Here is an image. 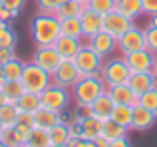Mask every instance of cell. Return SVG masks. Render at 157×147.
Returning <instances> with one entry per match:
<instances>
[{
	"label": "cell",
	"mask_w": 157,
	"mask_h": 147,
	"mask_svg": "<svg viewBox=\"0 0 157 147\" xmlns=\"http://www.w3.org/2000/svg\"><path fill=\"white\" fill-rule=\"evenodd\" d=\"M60 30H62V36H72V38H80V40L84 38L80 16L78 18H62L60 20Z\"/></svg>",
	"instance_id": "cell-26"
},
{
	"label": "cell",
	"mask_w": 157,
	"mask_h": 147,
	"mask_svg": "<svg viewBox=\"0 0 157 147\" xmlns=\"http://www.w3.org/2000/svg\"><path fill=\"white\" fill-rule=\"evenodd\" d=\"M143 48H145V32H143V28L131 26L121 38H117V50L123 56L131 54V52H137V50H143Z\"/></svg>",
	"instance_id": "cell-8"
},
{
	"label": "cell",
	"mask_w": 157,
	"mask_h": 147,
	"mask_svg": "<svg viewBox=\"0 0 157 147\" xmlns=\"http://www.w3.org/2000/svg\"><path fill=\"white\" fill-rule=\"evenodd\" d=\"M115 10L121 12L127 18L135 20L139 14H143V4L141 0H115Z\"/></svg>",
	"instance_id": "cell-23"
},
{
	"label": "cell",
	"mask_w": 157,
	"mask_h": 147,
	"mask_svg": "<svg viewBox=\"0 0 157 147\" xmlns=\"http://www.w3.org/2000/svg\"><path fill=\"white\" fill-rule=\"evenodd\" d=\"M107 93L113 100V104H125V105H135L139 104V96H135L133 89L127 84H117V85H109Z\"/></svg>",
	"instance_id": "cell-17"
},
{
	"label": "cell",
	"mask_w": 157,
	"mask_h": 147,
	"mask_svg": "<svg viewBox=\"0 0 157 147\" xmlns=\"http://www.w3.org/2000/svg\"><path fill=\"white\" fill-rule=\"evenodd\" d=\"M131 26H133V20L123 16L121 12H117V10H111L104 16V32L111 34L113 38H121Z\"/></svg>",
	"instance_id": "cell-9"
},
{
	"label": "cell",
	"mask_w": 157,
	"mask_h": 147,
	"mask_svg": "<svg viewBox=\"0 0 157 147\" xmlns=\"http://www.w3.org/2000/svg\"><path fill=\"white\" fill-rule=\"evenodd\" d=\"M153 74H157V56H155V66H153Z\"/></svg>",
	"instance_id": "cell-48"
},
{
	"label": "cell",
	"mask_w": 157,
	"mask_h": 147,
	"mask_svg": "<svg viewBox=\"0 0 157 147\" xmlns=\"http://www.w3.org/2000/svg\"><path fill=\"white\" fill-rule=\"evenodd\" d=\"M68 147H88V139H82V137H72L68 141Z\"/></svg>",
	"instance_id": "cell-43"
},
{
	"label": "cell",
	"mask_w": 157,
	"mask_h": 147,
	"mask_svg": "<svg viewBox=\"0 0 157 147\" xmlns=\"http://www.w3.org/2000/svg\"><path fill=\"white\" fill-rule=\"evenodd\" d=\"M62 2H64V0H62Z\"/></svg>",
	"instance_id": "cell-54"
},
{
	"label": "cell",
	"mask_w": 157,
	"mask_h": 147,
	"mask_svg": "<svg viewBox=\"0 0 157 147\" xmlns=\"http://www.w3.org/2000/svg\"><path fill=\"white\" fill-rule=\"evenodd\" d=\"M139 105H143V107H147L149 111L157 113V88H151V89H147L145 93H141V96H139Z\"/></svg>",
	"instance_id": "cell-35"
},
{
	"label": "cell",
	"mask_w": 157,
	"mask_h": 147,
	"mask_svg": "<svg viewBox=\"0 0 157 147\" xmlns=\"http://www.w3.org/2000/svg\"><path fill=\"white\" fill-rule=\"evenodd\" d=\"M18 107H16V104H4L2 107H0V123H2V127H14L16 121H18Z\"/></svg>",
	"instance_id": "cell-28"
},
{
	"label": "cell",
	"mask_w": 157,
	"mask_h": 147,
	"mask_svg": "<svg viewBox=\"0 0 157 147\" xmlns=\"http://www.w3.org/2000/svg\"><path fill=\"white\" fill-rule=\"evenodd\" d=\"M157 119V113L149 111L147 107L135 104L133 105V115H131V129H137V131H145V129L153 127Z\"/></svg>",
	"instance_id": "cell-14"
},
{
	"label": "cell",
	"mask_w": 157,
	"mask_h": 147,
	"mask_svg": "<svg viewBox=\"0 0 157 147\" xmlns=\"http://www.w3.org/2000/svg\"><path fill=\"white\" fill-rule=\"evenodd\" d=\"M84 46L80 38H72V36H60L54 44V48L58 50V54L62 56V60H74L80 52V48Z\"/></svg>",
	"instance_id": "cell-15"
},
{
	"label": "cell",
	"mask_w": 157,
	"mask_h": 147,
	"mask_svg": "<svg viewBox=\"0 0 157 147\" xmlns=\"http://www.w3.org/2000/svg\"><path fill=\"white\" fill-rule=\"evenodd\" d=\"M16 58V52L14 48H0V64H6L10 60Z\"/></svg>",
	"instance_id": "cell-39"
},
{
	"label": "cell",
	"mask_w": 157,
	"mask_h": 147,
	"mask_svg": "<svg viewBox=\"0 0 157 147\" xmlns=\"http://www.w3.org/2000/svg\"><path fill=\"white\" fill-rule=\"evenodd\" d=\"M48 133H50V143H54V145H68V141L72 139V135H70V125L64 123V121L54 125Z\"/></svg>",
	"instance_id": "cell-27"
},
{
	"label": "cell",
	"mask_w": 157,
	"mask_h": 147,
	"mask_svg": "<svg viewBox=\"0 0 157 147\" xmlns=\"http://www.w3.org/2000/svg\"><path fill=\"white\" fill-rule=\"evenodd\" d=\"M141 4H143V14L149 16L157 14V0H141Z\"/></svg>",
	"instance_id": "cell-40"
},
{
	"label": "cell",
	"mask_w": 157,
	"mask_h": 147,
	"mask_svg": "<svg viewBox=\"0 0 157 147\" xmlns=\"http://www.w3.org/2000/svg\"><path fill=\"white\" fill-rule=\"evenodd\" d=\"M16 32L12 30L10 24L2 22V26H0V48H14L16 46Z\"/></svg>",
	"instance_id": "cell-33"
},
{
	"label": "cell",
	"mask_w": 157,
	"mask_h": 147,
	"mask_svg": "<svg viewBox=\"0 0 157 147\" xmlns=\"http://www.w3.org/2000/svg\"><path fill=\"white\" fill-rule=\"evenodd\" d=\"M109 147H131V141L127 139V135H125V137H119V139L109 141Z\"/></svg>",
	"instance_id": "cell-42"
},
{
	"label": "cell",
	"mask_w": 157,
	"mask_h": 147,
	"mask_svg": "<svg viewBox=\"0 0 157 147\" xmlns=\"http://www.w3.org/2000/svg\"><path fill=\"white\" fill-rule=\"evenodd\" d=\"M50 143V133L46 129H40V127H32L30 135L26 139V147H48Z\"/></svg>",
	"instance_id": "cell-29"
},
{
	"label": "cell",
	"mask_w": 157,
	"mask_h": 147,
	"mask_svg": "<svg viewBox=\"0 0 157 147\" xmlns=\"http://www.w3.org/2000/svg\"><path fill=\"white\" fill-rule=\"evenodd\" d=\"M123 58H125V62H127V66H129L131 72H153L155 54H151L147 48L131 52V54H125Z\"/></svg>",
	"instance_id": "cell-11"
},
{
	"label": "cell",
	"mask_w": 157,
	"mask_h": 147,
	"mask_svg": "<svg viewBox=\"0 0 157 147\" xmlns=\"http://www.w3.org/2000/svg\"><path fill=\"white\" fill-rule=\"evenodd\" d=\"M2 129H4V127H2V123H0V133H2Z\"/></svg>",
	"instance_id": "cell-52"
},
{
	"label": "cell",
	"mask_w": 157,
	"mask_h": 147,
	"mask_svg": "<svg viewBox=\"0 0 157 147\" xmlns=\"http://www.w3.org/2000/svg\"><path fill=\"white\" fill-rule=\"evenodd\" d=\"M60 121H62L60 113L52 111V109H48V107H40L38 111L34 113V127L46 129V131H50L54 125H58Z\"/></svg>",
	"instance_id": "cell-19"
},
{
	"label": "cell",
	"mask_w": 157,
	"mask_h": 147,
	"mask_svg": "<svg viewBox=\"0 0 157 147\" xmlns=\"http://www.w3.org/2000/svg\"><path fill=\"white\" fill-rule=\"evenodd\" d=\"M16 107H18V111H24V113H36L40 107H42L40 93L24 92L22 96H20V100L16 101Z\"/></svg>",
	"instance_id": "cell-21"
},
{
	"label": "cell",
	"mask_w": 157,
	"mask_h": 147,
	"mask_svg": "<svg viewBox=\"0 0 157 147\" xmlns=\"http://www.w3.org/2000/svg\"><path fill=\"white\" fill-rule=\"evenodd\" d=\"M0 143H4L6 147H24L26 141L20 137V133L14 127H4L0 133Z\"/></svg>",
	"instance_id": "cell-32"
},
{
	"label": "cell",
	"mask_w": 157,
	"mask_h": 147,
	"mask_svg": "<svg viewBox=\"0 0 157 147\" xmlns=\"http://www.w3.org/2000/svg\"><path fill=\"white\" fill-rule=\"evenodd\" d=\"M36 4H38V10L42 14H56L62 0H36Z\"/></svg>",
	"instance_id": "cell-37"
},
{
	"label": "cell",
	"mask_w": 157,
	"mask_h": 147,
	"mask_svg": "<svg viewBox=\"0 0 157 147\" xmlns=\"http://www.w3.org/2000/svg\"><path fill=\"white\" fill-rule=\"evenodd\" d=\"M131 115H133V105L125 104H115L113 111H111V119L127 129H131Z\"/></svg>",
	"instance_id": "cell-25"
},
{
	"label": "cell",
	"mask_w": 157,
	"mask_h": 147,
	"mask_svg": "<svg viewBox=\"0 0 157 147\" xmlns=\"http://www.w3.org/2000/svg\"><path fill=\"white\" fill-rule=\"evenodd\" d=\"M88 44H90V46H92L104 60L117 50V38H113L111 34H107V32H104V30L98 32L94 38H90Z\"/></svg>",
	"instance_id": "cell-13"
},
{
	"label": "cell",
	"mask_w": 157,
	"mask_h": 147,
	"mask_svg": "<svg viewBox=\"0 0 157 147\" xmlns=\"http://www.w3.org/2000/svg\"><path fill=\"white\" fill-rule=\"evenodd\" d=\"M88 147H98V143L96 141H88Z\"/></svg>",
	"instance_id": "cell-47"
},
{
	"label": "cell",
	"mask_w": 157,
	"mask_h": 147,
	"mask_svg": "<svg viewBox=\"0 0 157 147\" xmlns=\"http://www.w3.org/2000/svg\"><path fill=\"white\" fill-rule=\"evenodd\" d=\"M0 26H2V20H0Z\"/></svg>",
	"instance_id": "cell-53"
},
{
	"label": "cell",
	"mask_w": 157,
	"mask_h": 147,
	"mask_svg": "<svg viewBox=\"0 0 157 147\" xmlns=\"http://www.w3.org/2000/svg\"><path fill=\"white\" fill-rule=\"evenodd\" d=\"M70 97L72 93L68 92V88H62L58 84H50L42 93H40V100H42V107H48L52 111H66L70 104Z\"/></svg>",
	"instance_id": "cell-6"
},
{
	"label": "cell",
	"mask_w": 157,
	"mask_h": 147,
	"mask_svg": "<svg viewBox=\"0 0 157 147\" xmlns=\"http://www.w3.org/2000/svg\"><path fill=\"white\" fill-rule=\"evenodd\" d=\"M6 104V97H4V93H2V89H0V107Z\"/></svg>",
	"instance_id": "cell-45"
},
{
	"label": "cell",
	"mask_w": 157,
	"mask_h": 147,
	"mask_svg": "<svg viewBox=\"0 0 157 147\" xmlns=\"http://www.w3.org/2000/svg\"><path fill=\"white\" fill-rule=\"evenodd\" d=\"M84 8H86V4L78 2V0H64V2L58 6L56 16L60 20L62 18H78V16L84 12Z\"/></svg>",
	"instance_id": "cell-24"
},
{
	"label": "cell",
	"mask_w": 157,
	"mask_h": 147,
	"mask_svg": "<svg viewBox=\"0 0 157 147\" xmlns=\"http://www.w3.org/2000/svg\"><path fill=\"white\" fill-rule=\"evenodd\" d=\"M0 89H2V93H4L8 104H16V101L20 100V96L26 92L20 80H4V84L0 85Z\"/></svg>",
	"instance_id": "cell-22"
},
{
	"label": "cell",
	"mask_w": 157,
	"mask_h": 147,
	"mask_svg": "<svg viewBox=\"0 0 157 147\" xmlns=\"http://www.w3.org/2000/svg\"><path fill=\"white\" fill-rule=\"evenodd\" d=\"M78 123H80L82 139L94 141L104 131V119H100L98 115H90V117H84V119H78Z\"/></svg>",
	"instance_id": "cell-16"
},
{
	"label": "cell",
	"mask_w": 157,
	"mask_h": 147,
	"mask_svg": "<svg viewBox=\"0 0 157 147\" xmlns=\"http://www.w3.org/2000/svg\"><path fill=\"white\" fill-rule=\"evenodd\" d=\"M100 76L105 81V85L109 88V85H117V84H127L131 70L127 66L125 58H109V60H104Z\"/></svg>",
	"instance_id": "cell-4"
},
{
	"label": "cell",
	"mask_w": 157,
	"mask_h": 147,
	"mask_svg": "<svg viewBox=\"0 0 157 147\" xmlns=\"http://www.w3.org/2000/svg\"><path fill=\"white\" fill-rule=\"evenodd\" d=\"M24 147H26V145H24Z\"/></svg>",
	"instance_id": "cell-56"
},
{
	"label": "cell",
	"mask_w": 157,
	"mask_h": 147,
	"mask_svg": "<svg viewBox=\"0 0 157 147\" xmlns=\"http://www.w3.org/2000/svg\"><path fill=\"white\" fill-rule=\"evenodd\" d=\"M94 115V109L92 105H78V111H76V119H84V117Z\"/></svg>",
	"instance_id": "cell-41"
},
{
	"label": "cell",
	"mask_w": 157,
	"mask_h": 147,
	"mask_svg": "<svg viewBox=\"0 0 157 147\" xmlns=\"http://www.w3.org/2000/svg\"><path fill=\"white\" fill-rule=\"evenodd\" d=\"M80 22H82V32H84V38H94L98 32L104 30V16L94 12L92 8L86 6L84 12L80 14Z\"/></svg>",
	"instance_id": "cell-12"
},
{
	"label": "cell",
	"mask_w": 157,
	"mask_h": 147,
	"mask_svg": "<svg viewBox=\"0 0 157 147\" xmlns=\"http://www.w3.org/2000/svg\"><path fill=\"white\" fill-rule=\"evenodd\" d=\"M74 62H76V66H78L82 76H98L101 72V66H104V58L90 44H84L80 48V52L74 58Z\"/></svg>",
	"instance_id": "cell-5"
},
{
	"label": "cell",
	"mask_w": 157,
	"mask_h": 147,
	"mask_svg": "<svg viewBox=\"0 0 157 147\" xmlns=\"http://www.w3.org/2000/svg\"><path fill=\"white\" fill-rule=\"evenodd\" d=\"M82 77L80 70H78L74 60H62V64L58 66V70L52 74V84H58L62 88H74L78 84V80Z\"/></svg>",
	"instance_id": "cell-7"
},
{
	"label": "cell",
	"mask_w": 157,
	"mask_h": 147,
	"mask_svg": "<svg viewBox=\"0 0 157 147\" xmlns=\"http://www.w3.org/2000/svg\"><path fill=\"white\" fill-rule=\"evenodd\" d=\"M0 2L4 4V6L8 8V10H14V12H20L24 8V4H26V0H0Z\"/></svg>",
	"instance_id": "cell-38"
},
{
	"label": "cell",
	"mask_w": 157,
	"mask_h": 147,
	"mask_svg": "<svg viewBox=\"0 0 157 147\" xmlns=\"http://www.w3.org/2000/svg\"><path fill=\"white\" fill-rule=\"evenodd\" d=\"M22 72H24V62H20L18 58L2 64L4 80H20V77H22Z\"/></svg>",
	"instance_id": "cell-31"
},
{
	"label": "cell",
	"mask_w": 157,
	"mask_h": 147,
	"mask_svg": "<svg viewBox=\"0 0 157 147\" xmlns=\"http://www.w3.org/2000/svg\"><path fill=\"white\" fill-rule=\"evenodd\" d=\"M78 2H82V4H88V2H90V0H78Z\"/></svg>",
	"instance_id": "cell-50"
},
{
	"label": "cell",
	"mask_w": 157,
	"mask_h": 147,
	"mask_svg": "<svg viewBox=\"0 0 157 147\" xmlns=\"http://www.w3.org/2000/svg\"><path fill=\"white\" fill-rule=\"evenodd\" d=\"M143 32H145V48L157 56V26H147L143 28Z\"/></svg>",
	"instance_id": "cell-36"
},
{
	"label": "cell",
	"mask_w": 157,
	"mask_h": 147,
	"mask_svg": "<svg viewBox=\"0 0 157 147\" xmlns=\"http://www.w3.org/2000/svg\"><path fill=\"white\" fill-rule=\"evenodd\" d=\"M32 62L38 64L40 68H44L48 74H54L58 70V66L62 64V56L58 54V50L54 46H36Z\"/></svg>",
	"instance_id": "cell-10"
},
{
	"label": "cell",
	"mask_w": 157,
	"mask_h": 147,
	"mask_svg": "<svg viewBox=\"0 0 157 147\" xmlns=\"http://www.w3.org/2000/svg\"><path fill=\"white\" fill-rule=\"evenodd\" d=\"M48 147H68V145H54L52 143V145H48Z\"/></svg>",
	"instance_id": "cell-49"
},
{
	"label": "cell",
	"mask_w": 157,
	"mask_h": 147,
	"mask_svg": "<svg viewBox=\"0 0 157 147\" xmlns=\"http://www.w3.org/2000/svg\"><path fill=\"white\" fill-rule=\"evenodd\" d=\"M153 77H155L153 72H131L129 80H127V85L133 89L135 96H141L147 89L153 88Z\"/></svg>",
	"instance_id": "cell-18"
},
{
	"label": "cell",
	"mask_w": 157,
	"mask_h": 147,
	"mask_svg": "<svg viewBox=\"0 0 157 147\" xmlns=\"http://www.w3.org/2000/svg\"><path fill=\"white\" fill-rule=\"evenodd\" d=\"M4 8H6V6H4V4H2V2H0V12H2V10H4Z\"/></svg>",
	"instance_id": "cell-51"
},
{
	"label": "cell",
	"mask_w": 157,
	"mask_h": 147,
	"mask_svg": "<svg viewBox=\"0 0 157 147\" xmlns=\"http://www.w3.org/2000/svg\"><path fill=\"white\" fill-rule=\"evenodd\" d=\"M105 89L107 85L100 74L98 76H82L78 84L72 88V96L78 105H92Z\"/></svg>",
	"instance_id": "cell-2"
},
{
	"label": "cell",
	"mask_w": 157,
	"mask_h": 147,
	"mask_svg": "<svg viewBox=\"0 0 157 147\" xmlns=\"http://www.w3.org/2000/svg\"><path fill=\"white\" fill-rule=\"evenodd\" d=\"M86 6L92 8V10H94V12H98V14L105 16L107 12L115 10V0H90Z\"/></svg>",
	"instance_id": "cell-34"
},
{
	"label": "cell",
	"mask_w": 157,
	"mask_h": 147,
	"mask_svg": "<svg viewBox=\"0 0 157 147\" xmlns=\"http://www.w3.org/2000/svg\"><path fill=\"white\" fill-rule=\"evenodd\" d=\"M4 84V74H2V68H0V85Z\"/></svg>",
	"instance_id": "cell-46"
},
{
	"label": "cell",
	"mask_w": 157,
	"mask_h": 147,
	"mask_svg": "<svg viewBox=\"0 0 157 147\" xmlns=\"http://www.w3.org/2000/svg\"><path fill=\"white\" fill-rule=\"evenodd\" d=\"M4 147H6V145H4Z\"/></svg>",
	"instance_id": "cell-55"
},
{
	"label": "cell",
	"mask_w": 157,
	"mask_h": 147,
	"mask_svg": "<svg viewBox=\"0 0 157 147\" xmlns=\"http://www.w3.org/2000/svg\"><path fill=\"white\" fill-rule=\"evenodd\" d=\"M113 107H115V104H113V100L109 97V93H107V89L104 93H101L100 97H98L96 101L92 104V109H94V115H98L100 119H109L111 117V111H113Z\"/></svg>",
	"instance_id": "cell-20"
},
{
	"label": "cell",
	"mask_w": 157,
	"mask_h": 147,
	"mask_svg": "<svg viewBox=\"0 0 157 147\" xmlns=\"http://www.w3.org/2000/svg\"><path fill=\"white\" fill-rule=\"evenodd\" d=\"M20 81H22L26 92L42 93L44 89L52 84V74H48L44 68H40L38 64L30 62V64H24V72H22Z\"/></svg>",
	"instance_id": "cell-3"
},
{
	"label": "cell",
	"mask_w": 157,
	"mask_h": 147,
	"mask_svg": "<svg viewBox=\"0 0 157 147\" xmlns=\"http://www.w3.org/2000/svg\"><path fill=\"white\" fill-rule=\"evenodd\" d=\"M149 26H157V14L149 16Z\"/></svg>",
	"instance_id": "cell-44"
},
{
	"label": "cell",
	"mask_w": 157,
	"mask_h": 147,
	"mask_svg": "<svg viewBox=\"0 0 157 147\" xmlns=\"http://www.w3.org/2000/svg\"><path fill=\"white\" fill-rule=\"evenodd\" d=\"M30 34L36 46H54L56 40L62 36L60 18L56 14H42L40 12L30 22Z\"/></svg>",
	"instance_id": "cell-1"
},
{
	"label": "cell",
	"mask_w": 157,
	"mask_h": 147,
	"mask_svg": "<svg viewBox=\"0 0 157 147\" xmlns=\"http://www.w3.org/2000/svg\"><path fill=\"white\" fill-rule=\"evenodd\" d=\"M101 135H104L105 139L113 141V139H119V137H125L127 135V127L115 123V121L109 117V119L104 121V131H101Z\"/></svg>",
	"instance_id": "cell-30"
}]
</instances>
